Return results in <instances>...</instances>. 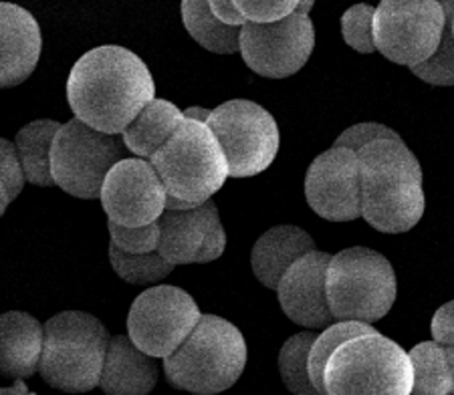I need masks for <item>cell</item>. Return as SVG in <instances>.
I'll return each mask as SVG.
<instances>
[{
  "label": "cell",
  "instance_id": "cell-1",
  "mask_svg": "<svg viewBox=\"0 0 454 395\" xmlns=\"http://www.w3.org/2000/svg\"><path fill=\"white\" fill-rule=\"evenodd\" d=\"M156 97V83L140 57L120 45H101L77 58L67 79V104L85 126L123 136Z\"/></svg>",
  "mask_w": 454,
  "mask_h": 395
},
{
  "label": "cell",
  "instance_id": "cell-2",
  "mask_svg": "<svg viewBox=\"0 0 454 395\" xmlns=\"http://www.w3.org/2000/svg\"><path fill=\"white\" fill-rule=\"evenodd\" d=\"M362 218L384 234L412 230L427 210L419 158L404 140L370 143L360 153Z\"/></svg>",
  "mask_w": 454,
  "mask_h": 395
},
{
  "label": "cell",
  "instance_id": "cell-3",
  "mask_svg": "<svg viewBox=\"0 0 454 395\" xmlns=\"http://www.w3.org/2000/svg\"><path fill=\"white\" fill-rule=\"evenodd\" d=\"M248 360L243 333L218 314H202L192 335L162 361L168 383L194 395H216L239 382Z\"/></svg>",
  "mask_w": 454,
  "mask_h": 395
},
{
  "label": "cell",
  "instance_id": "cell-4",
  "mask_svg": "<svg viewBox=\"0 0 454 395\" xmlns=\"http://www.w3.org/2000/svg\"><path fill=\"white\" fill-rule=\"evenodd\" d=\"M109 341L107 327L83 311H63L45 323V347L39 365L45 383L65 393L99 387Z\"/></svg>",
  "mask_w": 454,
  "mask_h": 395
},
{
  "label": "cell",
  "instance_id": "cell-5",
  "mask_svg": "<svg viewBox=\"0 0 454 395\" xmlns=\"http://www.w3.org/2000/svg\"><path fill=\"white\" fill-rule=\"evenodd\" d=\"M324 390L325 395H412L410 353L382 333L351 339L327 361Z\"/></svg>",
  "mask_w": 454,
  "mask_h": 395
},
{
  "label": "cell",
  "instance_id": "cell-6",
  "mask_svg": "<svg viewBox=\"0 0 454 395\" xmlns=\"http://www.w3.org/2000/svg\"><path fill=\"white\" fill-rule=\"evenodd\" d=\"M396 295V273L384 254L354 246L332 256L327 301L338 323H376L390 313Z\"/></svg>",
  "mask_w": 454,
  "mask_h": 395
},
{
  "label": "cell",
  "instance_id": "cell-7",
  "mask_svg": "<svg viewBox=\"0 0 454 395\" xmlns=\"http://www.w3.org/2000/svg\"><path fill=\"white\" fill-rule=\"evenodd\" d=\"M168 194L190 204H207L229 178V162L207 123H182L152 159Z\"/></svg>",
  "mask_w": 454,
  "mask_h": 395
},
{
  "label": "cell",
  "instance_id": "cell-8",
  "mask_svg": "<svg viewBox=\"0 0 454 395\" xmlns=\"http://www.w3.org/2000/svg\"><path fill=\"white\" fill-rule=\"evenodd\" d=\"M128 153L121 136L101 134L73 117L59 129L51 151L55 186L82 200L101 198L107 174L128 159Z\"/></svg>",
  "mask_w": 454,
  "mask_h": 395
},
{
  "label": "cell",
  "instance_id": "cell-9",
  "mask_svg": "<svg viewBox=\"0 0 454 395\" xmlns=\"http://www.w3.org/2000/svg\"><path fill=\"white\" fill-rule=\"evenodd\" d=\"M207 126L229 162L231 178H254L269 170L281 148L275 117L248 99H231L212 109Z\"/></svg>",
  "mask_w": 454,
  "mask_h": 395
},
{
  "label": "cell",
  "instance_id": "cell-10",
  "mask_svg": "<svg viewBox=\"0 0 454 395\" xmlns=\"http://www.w3.org/2000/svg\"><path fill=\"white\" fill-rule=\"evenodd\" d=\"M444 28L446 12L438 0H382L373 17L376 49L408 69L434 57Z\"/></svg>",
  "mask_w": 454,
  "mask_h": 395
},
{
  "label": "cell",
  "instance_id": "cell-11",
  "mask_svg": "<svg viewBox=\"0 0 454 395\" xmlns=\"http://www.w3.org/2000/svg\"><path fill=\"white\" fill-rule=\"evenodd\" d=\"M202 313L184 289L156 284L136 297L128 313V337L145 355L168 360L182 347Z\"/></svg>",
  "mask_w": 454,
  "mask_h": 395
},
{
  "label": "cell",
  "instance_id": "cell-12",
  "mask_svg": "<svg viewBox=\"0 0 454 395\" xmlns=\"http://www.w3.org/2000/svg\"><path fill=\"white\" fill-rule=\"evenodd\" d=\"M315 49V25L297 11L275 25L247 23L240 28V57L265 79H287L305 67Z\"/></svg>",
  "mask_w": 454,
  "mask_h": 395
},
{
  "label": "cell",
  "instance_id": "cell-13",
  "mask_svg": "<svg viewBox=\"0 0 454 395\" xmlns=\"http://www.w3.org/2000/svg\"><path fill=\"white\" fill-rule=\"evenodd\" d=\"M99 200L109 222L142 228L162 218L168 190L150 159L131 156L107 174Z\"/></svg>",
  "mask_w": 454,
  "mask_h": 395
},
{
  "label": "cell",
  "instance_id": "cell-14",
  "mask_svg": "<svg viewBox=\"0 0 454 395\" xmlns=\"http://www.w3.org/2000/svg\"><path fill=\"white\" fill-rule=\"evenodd\" d=\"M305 200L319 218L329 222H354L362 218L360 158L346 148H329L307 167Z\"/></svg>",
  "mask_w": 454,
  "mask_h": 395
},
{
  "label": "cell",
  "instance_id": "cell-15",
  "mask_svg": "<svg viewBox=\"0 0 454 395\" xmlns=\"http://www.w3.org/2000/svg\"><path fill=\"white\" fill-rule=\"evenodd\" d=\"M158 224L162 230L158 252L174 268L215 262L226 251V232L215 200L194 210H166Z\"/></svg>",
  "mask_w": 454,
  "mask_h": 395
},
{
  "label": "cell",
  "instance_id": "cell-16",
  "mask_svg": "<svg viewBox=\"0 0 454 395\" xmlns=\"http://www.w3.org/2000/svg\"><path fill=\"white\" fill-rule=\"evenodd\" d=\"M333 254L313 251L293 265L277 287L283 313L307 331H325L338 323L327 301V268Z\"/></svg>",
  "mask_w": 454,
  "mask_h": 395
},
{
  "label": "cell",
  "instance_id": "cell-17",
  "mask_svg": "<svg viewBox=\"0 0 454 395\" xmlns=\"http://www.w3.org/2000/svg\"><path fill=\"white\" fill-rule=\"evenodd\" d=\"M0 85L11 89L33 75L41 58L43 35L31 12L19 4L0 6Z\"/></svg>",
  "mask_w": 454,
  "mask_h": 395
},
{
  "label": "cell",
  "instance_id": "cell-18",
  "mask_svg": "<svg viewBox=\"0 0 454 395\" xmlns=\"http://www.w3.org/2000/svg\"><path fill=\"white\" fill-rule=\"evenodd\" d=\"M160 365L156 357L137 349L128 335L109 341L99 387L106 395H150L158 385Z\"/></svg>",
  "mask_w": 454,
  "mask_h": 395
},
{
  "label": "cell",
  "instance_id": "cell-19",
  "mask_svg": "<svg viewBox=\"0 0 454 395\" xmlns=\"http://www.w3.org/2000/svg\"><path fill=\"white\" fill-rule=\"evenodd\" d=\"M45 325L33 314L9 311L0 317V373L9 379H27L39 371Z\"/></svg>",
  "mask_w": 454,
  "mask_h": 395
},
{
  "label": "cell",
  "instance_id": "cell-20",
  "mask_svg": "<svg viewBox=\"0 0 454 395\" xmlns=\"http://www.w3.org/2000/svg\"><path fill=\"white\" fill-rule=\"evenodd\" d=\"M313 251H317L315 240L303 228L291 224L273 226L253 246L251 267L256 281L265 289L277 290L285 273Z\"/></svg>",
  "mask_w": 454,
  "mask_h": 395
},
{
  "label": "cell",
  "instance_id": "cell-21",
  "mask_svg": "<svg viewBox=\"0 0 454 395\" xmlns=\"http://www.w3.org/2000/svg\"><path fill=\"white\" fill-rule=\"evenodd\" d=\"M184 112L166 99H153L123 134V143L134 158L152 159L184 123Z\"/></svg>",
  "mask_w": 454,
  "mask_h": 395
},
{
  "label": "cell",
  "instance_id": "cell-22",
  "mask_svg": "<svg viewBox=\"0 0 454 395\" xmlns=\"http://www.w3.org/2000/svg\"><path fill=\"white\" fill-rule=\"evenodd\" d=\"M63 123L53 120H36L27 123L14 137V148L23 164L27 182L39 188L55 186L51 172V151Z\"/></svg>",
  "mask_w": 454,
  "mask_h": 395
},
{
  "label": "cell",
  "instance_id": "cell-23",
  "mask_svg": "<svg viewBox=\"0 0 454 395\" xmlns=\"http://www.w3.org/2000/svg\"><path fill=\"white\" fill-rule=\"evenodd\" d=\"M182 20L188 35L210 53H240V28L226 27L215 17L210 0H184L180 4Z\"/></svg>",
  "mask_w": 454,
  "mask_h": 395
},
{
  "label": "cell",
  "instance_id": "cell-24",
  "mask_svg": "<svg viewBox=\"0 0 454 395\" xmlns=\"http://www.w3.org/2000/svg\"><path fill=\"white\" fill-rule=\"evenodd\" d=\"M414 368L412 395H449L452 393V376L446 360V349L436 341L419 343L410 351Z\"/></svg>",
  "mask_w": 454,
  "mask_h": 395
},
{
  "label": "cell",
  "instance_id": "cell-25",
  "mask_svg": "<svg viewBox=\"0 0 454 395\" xmlns=\"http://www.w3.org/2000/svg\"><path fill=\"white\" fill-rule=\"evenodd\" d=\"M319 333L315 331L291 335L279 351L277 365H279L281 382L293 395H321L309 376V353Z\"/></svg>",
  "mask_w": 454,
  "mask_h": 395
},
{
  "label": "cell",
  "instance_id": "cell-26",
  "mask_svg": "<svg viewBox=\"0 0 454 395\" xmlns=\"http://www.w3.org/2000/svg\"><path fill=\"white\" fill-rule=\"evenodd\" d=\"M380 333L368 323H335L332 327H327L325 331L319 333V337L315 339L311 353H309V376L313 385L317 387V391L321 395H325L324 390V373H325V365L332 360V355L341 347L343 343H348L351 339L364 337V335H373Z\"/></svg>",
  "mask_w": 454,
  "mask_h": 395
},
{
  "label": "cell",
  "instance_id": "cell-27",
  "mask_svg": "<svg viewBox=\"0 0 454 395\" xmlns=\"http://www.w3.org/2000/svg\"><path fill=\"white\" fill-rule=\"evenodd\" d=\"M109 262H112L114 273L120 276L121 281L129 284H137V287H152L166 276L174 273V267L160 256V252L152 254H128L121 252L120 248L109 244Z\"/></svg>",
  "mask_w": 454,
  "mask_h": 395
},
{
  "label": "cell",
  "instance_id": "cell-28",
  "mask_svg": "<svg viewBox=\"0 0 454 395\" xmlns=\"http://www.w3.org/2000/svg\"><path fill=\"white\" fill-rule=\"evenodd\" d=\"M446 12V28L441 41V47L436 53L420 67L410 69L416 77L424 83L438 85V87H452L454 85V33H452V19H454V0L442 3Z\"/></svg>",
  "mask_w": 454,
  "mask_h": 395
},
{
  "label": "cell",
  "instance_id": "cell-29",
  "mask_svg": "<svg viewBox=\"0 0 454 395\" xmlns=\"http://www.w3.org/2000/svg\"><path fill=\"white\" fill-rule=\"evenodd\" d=\"M373 17L376 9L372 4H356L343 12L341 17V35L357 53L370 55L376 53V39H373Z\"/></svg>",
  "mask_w": 454,
  "mask_h": 395
},
{
  "label": "cell",
  "instance_id": "cell-30",
  "mask_svg": "<svg viewBox=\"0 0 454 395\" xmlns=\"http://www.w3.org/2000/svg\"><path fill=\"white\" fill-rule=\"evenodd\" d=\"M0 170H3V180H0V212L4 214L6 208L23 192L27 182L14 142L4 140V137L0 140Z\"/></svg>",
  "mask_w": 454,
  "mask_h": 395
},
{
  "label": "cell",
  "instance_id": "cell-31",
  "mask_svg": "<svg viewBox=\"0 0 454 395\" xmlns=\"http://www.w3.org/2000/svg\"><path fill=\"white\" fill-rule=\"evenodd\" d=\"M109 238L115 248L128 254H152L158 252L160 238H162V230L160 224L142 226V228H128V226H120L115 222H107Z\"/></svg>",
  "mask_w": 454,
  "mask_h": 395
},
{
  "label": "cell",
  "instance_id": "cell-32",
  "mask_svg": "<svg viewBox=\"0 0 454 395\" xmlns=\"http://www.w3.org/2000/svg\"><path fill=\"white\" fill-rule=\"evenodd\" d=\"M247 23L275 25L299 11V0H237Z\"/></svg>",
  "mask_w": 454,
  "mask_h": 395
},
{
  "label": "cell",
  "instance_id": "cell-33",
  "mask_svg": "<svg viewBox=\"0 0 454 395\" xmlns=\"http://www.w3.org/2000/svg\"><path fill=\"white\" fill-rule=\"evenodd\" d=\"M382 140L400 142L402 137L398 136V131L384 126V123H356V126L348 128L343 134L338 136L333 148H346L360 153L364 148H368L370 143H376Z\"/></svg>",
  "mask_w": 454,
  "mask_h": 395
},
{
  "label": "cell",
  "instance_id": "cell-34",
  "mask_svg": "<svg viewBox=\"0 0 454 395\" xmlns=\"http://www.w3.org/2000/svg\"><path fill=\"white\" fill-rule=\"evenodd\" d=\"M432 341H436L442 347H454V301L444 303L434 313L430 323Z\"/></svg>",
  "mask_w": 454,
  "mask_h": 395
},
{
  "label": "cell",
  "instance_id": "cell-35",
  "mask_svg": "<svg viewBox=\"0 0 454 395\" xmlns=\"http://www.w3.org/2000/svg\"><path fill=\"white\" fill-rule=\"evenodd\" d=\"M210 9L215 12V17L226 27L243 28L247 25V19L239 11L237 0H210Z\"/></svg>",
  "mask_w": 454,
  "mask_h": 395
},
{
  "label": "cell",
  "instance_id": "cell-36",
  "mask_svg": "<svg viewBox=\"0 0 454 395\" xmlns=\"http://www.w3.org/2000/svg\"><path fill=\"white\" fill-rule=\"evenodd\" d=\"M210 115H212V109H204V107H188V109H184V120H190V121L208 123Z\"/></svg>",
  "mask_w": 454,
  "mask_h": 395
},
{
  "label": "cell",
  "instance_id": "cell-37",
  "mask_svg": "<svg viewBox=\"0 0 454 395\" xmlns=\"http://www.w3.org/2000/svg\"><path fill=\"white\" fill-rule=\"evenodd\" d=\"M194 208H199V204H190V202L180 200V198L168 194L166 210H180L182 212V210H194Z\"/></svg>",
  "mask_w": 454,
  "mask_h": 395
},
{
  "label": "cell",
  "instance_id": "cell-38",
  "mask_svg": "<svg viewBox=\"0 0 454 395\" xmlns=\"http://www.w3.org/2000/svg\"><path fill=\"white\" fill-rule=\"evenodd\" d=\"M446 349V360H449L450 376H452V391H454V347H444Z\"/></svg>",
  "mask_w": 454,
  "mask_h": 395
},
{
  "label": "cell",
  "instance_id": "cell-39",
  "mask_svg": "<svg viewBox=\"0 0 454 395\" xmlns=\"http://www.w3.org/2000/svg\"><path fill=\"white\" fill-rule=\"evenodd\" d=\"M313 0H305V3H301V0H299V11L301 12H305V14H309L311 12V9H313Z\"/></svg>",
  "mask_w": 454,
  "mask_h": 395
},
{
  "label": "cell",
  "instance_id": "cell-40",
  "mask_svg": "<svg viewBox=\"0 0 454 395\" xmlns=\"http://www.w3.org/2000/svg\"><path fill=\"white\" fill-rule=\"evenodd\" d=\"M452 33H454V19H452Z\"/></svg>",
  "mask_w": 454,
  "mask_h": 395
},
{
  "label": "cell",
  "instance_id": "cell-41",
  "mask_svg": "<svg viewBox=\"0 0 454 395\" xmlns=\"http://www.w3.org/2000/svg\"><path fill=\"white\" fill-rule=\"evenodd\" d=\"M449 395H454V391H452V393H449Z\"/></svg>",
  "mask_w": 454,
  "mask_h": 395
}]
</instances>
